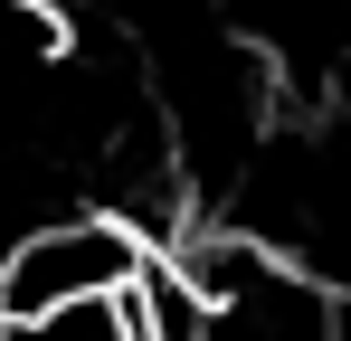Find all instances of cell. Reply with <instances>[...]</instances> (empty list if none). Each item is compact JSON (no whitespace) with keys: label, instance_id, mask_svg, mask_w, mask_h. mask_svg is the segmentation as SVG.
<instances>
[{"label":"cell","instance_id":"1","mask_svg":"<svg viewBox=\"0 0 351 341\" xmlns=\"http://www.w3.org/2000/svg\"><path fill=\"white\" fill-rule=\"evenodd\" d=\"M152 237L123 227L114 209H66V218H29L19 237H0V323L10 313H48L66 294H114L143 275Z\"/></svg>","mask_w":351,"mask_h":341},{"label":"cell","instance_id":"2","mask_svg":"<svg viewBox=\"0 0 351 341\" xmlns=\"http://www.w3.org/2000/svg\"><path fill=\"white\" fill-rule=\"evenodd\" d=\"M0 341H143L133 332V284H114V294H66L48 313H10Z\"/></svg>","mask_w":351,"mask_h":341},{"label":"cell","instance_id":"3","mask_svg":"<svg viewBox=\"0 0 351 341\" xmlns=\"http://www.w3.org/2000/svg\"><path fill=\"white\" fill-rule=\"evenodd\" d=\"M332 341H351V294H342V303H332Z\"/></svg>","mask_w":351,"mask_h":341}]
</instances>
